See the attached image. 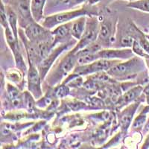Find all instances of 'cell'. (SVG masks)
<instances>
[{"instance_id": "cell-1", "label": "cell", "mask_w": 149, "mask_h": 149, "mask_svg": "<svg viewBox=\"0 0 149 149\" xmlns=\"http://www.w3.org/2000/svg\"><path fill=\"white\" fill-rule=\"evenodd\" d=\"M143 62L139 58H134L125 63H117L112 66L107 73L112 76L117 78H125L134 74V73L139 71L142 68Z\"/></svg>"}, {"instance_id": "cell-2", "label": "cell", "mask_w": 149, "mask_h": 149, "mask_svg": "<svg viewBox=\"0 0 149 149\" xmlns=\"http://www.w3.org/2000/svg\"><path fill=\"white\" fill-rule=\"evenodd\" d=\"M117 63H119V61L115 60H96L91 62V63H90V64L86 63V64L80 65L74 70V73L78 75H82V74H92L99 72L108 71L112 66Z\"/></svg>"}, {"instance_id": "cell-3", "label": "cell", "mask_w": 149, "mask_h": 149, "mask_svg": "<svg viewBox=\"0 0 149 149\" xmlns=\"http://www.w3.org/2000/svg\"><path fill=\"white\" fill-rule=\"evenodd\" d=\"M86 14H87V10L84 8L72 10V11L63 12V13L46 17L42 23V26H44L46 29H51L57 25L63 23V22H67L76 17H82Z\"/></svg>"}, {"instance_id": "cell-4", "label": "cell", "mask_w": 149, "mask_h": 149, "mask_svg": "<svg viewBox=\"0 0 149 149\" xmlns=\"http://www.w3.org/2000/svg\"><path fill=\"white\" fill-rule=\"evenodd\" d=\"M26 35L30 41L34 42H47L53 39L51 33H49L46 28L41 26L37 22H31L26 27Z\"/></svg>"}, {"instance_id": "cell-5", "label": "cell", "mask_w": 149, "mask_h": 149, "mask_svg": "<svg viewBox=\"0 0 149 149\" xmlns=\"http://www.w3.org/2000/svg\"><path fill=\"white\" fill-rule=\"evenodd\" d=\"M98 32H99V28H98L97 21L93 19V21L89 22L86 24V28L85 29L83 36L80 40V42L71 52L75 54L76 52H78V50L93 43L96 40L97 36L98 35Z\"/></svg>"}, {"instance_id": "cell-6", "label": "cell", "mask_w": 149, "mask_h": 149, "mask_svg": "<svg viewBox=\"0 0 149 149\" xmlns=\"http://www.w3.org/2000/svg\"><path fill=\"white\" fill-rule=\"evenodd\" d=\"M28 87L29 90L35 98H40L42 95L41 90V76L31 62L29 63V70L28 73Z\"/></svg>"}, {"instance_id": "cell-7", "label": "cell", "mask_w": 149, "mask_h": 149, "mask_svg": "<svg viewBox=\"0 0 149 149\" xmlns=\"http://www.w3.org/2000/svg\"><path fill=\"white\" fill-rule=\"evenodd\" d=\"M72 44V42H66L65 44L61 45V46L58 47L56 49H54V51L52 52L49 55L46 57L45 59L42 60L40 63L38 64V70H39L41 78H43L45 77V75L46 74V72L49 70V69L51 67V66L52 65V63H54V61H55L57 57L61 53L63 52L64 50H66V49L70 47L71 45Z\"/></svg>"}, {"instance_id": "cell-8", "label": "cell", "mask_w": 149, "mask_h": 149, "mask_svg": "<svg viewBox=\"0 0 149 149\" xmlns=\"http://www.w3.org/2000/svg\"><path fill=\"white\" fill-rule=\"evenodd\" d=\"M78 63V58L73 53L70 52L66 57H65L59 64V68L57 70V74L58 76L56 77L57 80L61 79L64 75H66L69 72L71 71L74 67L75 63Z\"/></svg>"}, {"instance_id": "cell-9", "label": "cell", "mask_w": 149, "mask_h": 149, "mask_svg": "<svg viewBox=\"0 0 149 149\" xmlns=\"http://www.w3.org/2000/svg\"><path fill=\"white\" fill-rule=\"evenodd\" d=\"M96 60L108 59L113 60L114 58H128L132 55L131 50H99L95 53Z\"/></svg>"}, {"instance_id": "cell-10", "label": "cell", "mask_w": 149, "mask_h": 149, "mask_svg": "<svg viewBox=\"0 0 149 149\" xmlns=\"http://www.w3.org/2000/svg\"><path fill=\"white\" fill-rule=\"evenodd\" d=\"M138 106H139V103L133 104L132 105L127 107L121 113L120 120L119 121H120V126L123 130L126 131L129 126H130L133 116L135 113V111L137 109Z\"/></svg>"}, {"instance_id": "cell-11", "label": "cell", "mask_w": 149, "mask_h": 149, "mask_svg": "<svg viewBox=\"0 0 149 149\" xmlns=\"http://www.w3.org/2000/svg\"><path fill=\"white\" fill-rule=\"evenodd\" d=\"M72 22H67L66 24L61 25L58 26L55 30L53 31L52 34L54 35V41H53V46L58 43L60 41H62L65 39V37L71 34V27Z\"/></svg>"}, {"instance_id": "cell-12", "label": "cell", "mask_w": 149, "mask_h": 149, "mask_svg": "<svg viewBox=\"0 0 149 149\" xmlns=\"http://www.w3.org/2000/svg\"><path fill=\"white\" fill-rule=\"evenodd\" d=\"M46 0H31V12L33 19L38 22L42 19L43 16V8Z\"/></svg>"}, {"instance_id": "cell-13", "label": "cell", "mask_w": 149, "mask_h": 149, "mask_svg": "<svg viewBox=\"0 0 149 149\" xmlns=\"http://www.w3.org/2000/svg\"><path fill=\"white\" fill-rule=\"evenodd\" d=\"M86 19L80 17L77 20L73 21L71 27V35L77 40H81L85 31Z\"/></svg>"}, {"instance_id": "cell-14", "label": "cell", "mask_w": 149, "mask_h": 149, "mask_svg": "<svg viewBox=\"0 0 149 149\" xmlns=\"http://www.w3.org/2000/svg\"><path fill=\"white\" fill-rule=\"evenodd\" d=\"M112 24L109 21H103L101 23L98 32V40L101 42H107L111 40Z\"/></svg>"}, {"instance_id": "cell-15", "label": "cell", "mask_w": 149, "mask_h": 149, "mask_svg": "<svg viewBox=\"0 0 149 149\" xmlns=\"http://www.w3.org/2000/svg\"><path fill=\"white\" fill-rule=\"evenodd\" d=\"M8 93L9 98H10L11 105L14 107H22L23 102H22V96L21 93L13 86L10 84L8 85Z\"/></svg>"}, {"instance_id": "cell-16", "label": "cell", "mask_w": 149, "mask_h": 149, "mask_svg": "<svg viewBox=\"0 0 149 149\" xmlns=\"http://www.w3.org/2000/svg\"><path fill=\"white\" fill-rule=\"evenodd\" d=\"M17 9L19 14L24 19H32L33 17L31 12L30 0H18Z\"/></svg>"}, {"instance_id": "cell-17", "label": "cell", "mask_w": 149, "mask_h": 149, "mask_svg": "<svg viewBox=\"0 0 149 149\" xmlns=\"http://www.w3.org/2000/svg\"><path fill=\"white\" fill-rule=\"evenodd\" d=\"M143 90L142 86H135L133 89L130 90L129 91H127V93H125V94L122 97V99L119 100V103L120 105H125L126 104L130 103V102L135 100L136 98H138L139 95H140L142 91Z\"/></svg>"}, {"instance_id": "cell-18", "label": "cell", "mask_w": 149, "mask_h": 149, "mask_svg": "<svg viewBox=\"0 0 149 149\" xmlns=\"http://www.w3.org/2000/svg\"><path fill=\"white\" fill-rule=\"evenodd\" d=\"M6 12H7V17L8 24L11 29L12 31L14 33V37L16 40H18V30H17V15L14 12V10H12L11 8L6 6Z\"/></svg>"}, {"instance_id": "cell-19", "label": "cell", "mask_w": 149, "mask_h": 149, "mask_svg": "<svg viewBox=\"0 0 149 149\" xmlns=\"http://www.w3.org/2000/svg\"><path fill=\"white\" fill-rule=\"evenodd\" d=\"M127 7L136 9L141 11L149 13V0H136L127 5Z\"/></svg>"}, {"instance_id": "cell-20", "label": "cell", "mask_w": 149, "mask_h": 149, "mask_svg": "<svg viewBox=\"0 0 149 149\" xmlns=\"http://www.w3.org/2000/svg\"><path fill=\"white\" fill-rule=\"evenodd\" d=\"M136 32V36L138 37V42L139 44L142 46V47L144 49L145 51L149 54V40L148 39L146 35H145L143 33H142L138 29L135 27Z\"/></svg>"}, {"instance_id": "cell-21", "label": "cell", "mask_w": 149, "mask_h": 149, "mask_svg": "<svg viewBox=\"0 0 149 149\" xmlns=\"http://www.w3.org/2000/svg\"><path fill=\"white\" fill-rule=\"evenodd\" d=\"M133 52L136 53L138 55L141 56V57H144L146 59H149V54L146 52L144 50V49L142 47L139 42L137 40H134V44H133Z\"/></svg>"}, {"instance_id": "cell-22", "label": "cell", "mask_w": 149, "mask_h": 149, "mask_svg": "<svg viewBox=\"0 0 149 149\" xmlns=\"http://www.w3.org/2000/svg\"><path fill=\"white\" fill-rule=\"evenodd\" d=\"M146 121V114L142 113L136 118L133 123V128H141L143 126Z\"/></svg>"}, {"instance_id": "cell-23", "label": "cell", "mask_w": 149, "mask_h": 149, "mask_svg": "<svg viewBox=\"0 0 149 149\" xmlns=\"http://www.w3.org/2000/svg\"><path fill=\"white\" fill-rule=\"evenodd\" d=\"M69 88L66 85H61L59 87L56 89L55 90V95L58 98H63V97L66 96L69 94Z\"/></svg>"}, {"instance_id": "cell-24", "label": "cell", "mask_w": 149, "mask_h": 149, "mask_svg": "<svg viewBox=\"0 0 149 149\" xmlns=\"http://www.w3.org/2000/svg\"><path fill=\"white\" fill-rule=\"evenodd\" d=\"M134 40H135L134 39L133 37L130 35H126L122 37L120 42L122 47H131L133 46Z\"/></svg>"}, {"instance_id": "cell-25", "label": "cell", "mask_w": 149, "mask_h": 149, "mask_svg": "<svg viewBox=\"0 0 149 149\" xmlns=\"http://www.w3.org/2000/svg\"><path fill=\"white\" fill-rule=\"evenodd\" d=\"M144 93H145V94H146V98H147L148 104H149V84L146 86V88H145Z\"/></svg>"}, {"instance_id": "cell-26", "label": "cell", "mask_w": 149, "mask_h": 149, "mask_svg": "<svg viewBox=\"0 0 149 149\" xmlns=\"http://www.w3.org/2000/svg\"><path fill=\"white\" fill-rule=\"evenodd\" d=\"M149 131V119L148 120V122H146V126L144 127V133H147Z\"/></svg>"}, {"instance_id": "cell-27", "label": "cell", "mask_w": 149, "mask_h": 149, "mask_svg": "<svg viewBox=\"0 0 149 149\" xmlns=\"http://www.w3.org/2000/svg\"><path fill=\"white\" fill-rule=\"evenodd\" d=\"M143 148H149V135L147 137V139H146V142H145L144 146H143Z\"/></svg>"}, {"instance_id": "cell-28", "label": "cell", "mask_w": 149, "mask_h": 149, "mask_svg": "<svg viewBox=\"0 0 149 149\" xmlns=\"http://www.w3.org/2000/svg\"><path fill=\"white\" fill-rule=\"evenodd\" d=\"M146 37H147V38H148V39L149 40V36H148V35H146Z\"/></svg>"}, {"instance_id": "cell-29", "label": "cell", "mask_w": 149, "mask_h": 149, "mask_svg": "<svg viewBox=\"0 0 149 149\" xmlns=\"http://www.w3.org/2000/svg\"><path fill=\"white\" fill-rule=\"evenodd\" d=\"M131 1H132V0H131Z\"/></svg>"}]
</instances>
